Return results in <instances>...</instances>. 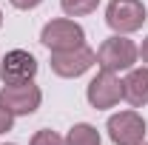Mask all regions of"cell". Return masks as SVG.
I'll return each mask as SVG.
<instances>
[{
    "instance_id": "6da1fadb",
    "label": "cell",
    "mask_w": 148,
    "mask_h": 145,
    "mask_svg": "<svg viewBox=\"0 0 148 145\" xmlns=\"http://www.w3.org/2000/svg\"><path fill=\"white\" fill-rule=\"evenodd\" d=\"M137 57H140V49L134 46V40H128L125 34H114L100 46L97 66L106 68V71L120 74V71H131L134 63H137Z\"/></svg>"
},
{
    "instance_id": "7a4b0ae2",
    "label": "cell",
    "mask_w": 148,
    "mask_h": 145,
    "mask_svg": "<svg viewBox=\"0 0 148 145\" xmlns=\"http://www.w3.org/2000/svg\"><path fill=\"white\" fill-rule=\"evenodd\" d=\"M40 43L49 51H71L77 46H86V31L80 23H74L69 17H57L51 23L43 26L40 31Z\"/></svg>"
},
{
    "instance_id": "3957f363",
    "label": "cell",
    "mask_w": 148,
    "mask_h": 145,
    "mask_svg": "<svg viewBox=\"0 0 148 145\" xmlns=\"http://www.w3.org/2000/svg\"><path fill=\"white\" fill-rule=\"evenodd\" d=\"M148 20V12L143 0H111L106 9V23L114 29V34H131L143 29Z\"/></svg>"
},
{
    "instance_id": "277c9868",
    "label": "cell",
    "mask_w": 148,
    "mask_h": 145,
    "mask_svg": "<svg viewBox=\"0 0 148 145\" xmlns=\"http://www.w3.org/2000/svg\"><path fill=\"white\" fill-rule=\"evenodd\" d=\"M0 103L12 111L14 117H29L40 108L43 103V91L37 88L34 83H3L0 88Z\"/></svg>"
},
{
    "instance_id": "5b68a950",
    "label": "cell",
    "mask_w": 148,
    "mask_h": 145,
    "mask_svg": "<svg viewBox=\"0 0 148 145\" xmlns=\"http://www.w3.org/2000/svg\"><path fill=\"white\" fill-rule=\"evenodd\" d=\"M145 120L143 114L137 111H120V114H111L106 131H108L111 142L114 145H140L145 140Z\"/></svg>"
},
{
    "instance_id": "8992f818",
    "label": "cell",
    "mask_w": 148,
    "mask_h": 145,
    "mask_svg": "<svg viewBox=\"0 0 148 145\" xmlns=\"http://www.w3.org/2000/svg\"><path fill=\"white\" fill-rule=\"evenodd\" d=\"M86 97H88V105H91V108H97V111L114 108V105L123 100V80H120L114 71L100 68V74L88 83Z\"/></svg>"
},
{
    "instance_id": "52a82bcc",
    "label": "cell",
    "mask_w": 148,
    "mask_h": 145,
    "mask_svg": "<svg viewBox=\"0 0 148 145\" xmlns=\"http://www.w3.org/2000/svg\"><path fill=\"white\" fill-rule=\"evenodd\" d=\"M94 63H97V51H91L88 46H77L71 51H51V71L66 80L86 74Z\"/></svg>"
},
{
    "instance_id": "ba28073f",
    "label": "cell",
    "mask_w": 148,
    "mask_h": 145,
    "mask_svg": "<svg viewBox=\"0 0 148 145\" xmlns=\"http://www.w3.org/2000/svg\"><path fill=\"white\" fill-rule=\"evenodd\" d=\"M37 74V60L34 54L23 51V49H14L0 60V80L3 83H29L34 80Z\"/></svg>"
},
{
    "instance_id": "9c48e42d",
    "label": "cell",
    "mask_w": 148,
    "mask_h": 145,
    "mask_svg": "<svg viewBox=\"0 0 148 145\" xmlns=\"http://www.w3.org/2000/svg\"><path fill=\"white\" fill-rule=\"evenodd\" d=\"M123 100H128L134 108L148 105V68H131L123 80Z\"/></svg>"
},
{
    "instance_id": "30bf717a",
    "label": "cell",
    "mask_w": 148,
    "mask_h": 145,
    "mask_svg": "<svg viewBox=\"0 0 148 145\" xmlns=\"http://www.w3.org/2000/svg\"><path fill=\"white\" fill-rule=\"evenodd\" d=\"M100 131L88 122H77V125L69 128V134H66V145H100Z\"/></svg>"
},
{
    "instance_id": "8fae6325",
    "label": "cell",
    "mask_w": 148,
    "mask_h": 145,
    "mask_svg": "<svg viewBox=\"0 0 148 145\" xmlns=\"http://www.w3.org/2000/svg\"><path fill=\"white\" fill-rule=\"evenodd\" d=\"M60 6L69 17H83V14H91L100 6V0H60Z\"/></svg>"
},
{
    "instance_id": "7c38bea8",
    "label": "cell",
    "mask_w": 148,
    "mask_h": 145,
    "mask_svg": "<svg viewBox=\"0 0 148 145\" xmlns=\"http://www.w3.org/2000/svg\"><path fill=\"white\" fill-rule=\"evenodd\" d=\"M32 145H66V140L60 134H54V131L43 128V131H37L34 137H32Z\"/></svg>"
},
{
    "instance_id": "4fadbf2b",
    "label": "cell",
    "mask_w": 148,
    "mask_h": 145,
    "mask_svg": "<svg viewBox=\"0 0 148 145\" xmlns=\"http://www.w3.org/2000/svg\"><path fill=\"white\" fill-rule=\"evenodd\" d=\"M12 125H14V114H12V111H9L3 103H0V134L12 131Z\"/></svg>"
},
{
    "instance_id": "5bb4252c",
    "label": "cell",
    "mask_w": 148,
    "mask_h": 145,
    "mask_svg": "<svg viewBox=\"0 0 148 145\" xmlns=\"http://www.w3.org/2000/svg\"><path fill=\"white\" fill-rule=\"evenodd\" d=\"M14 9H20V12H29V9H37L43 0H9Z\"/></svg>"
},
{
    "instance_id": "9a60e30c",
    "label": "cell",
    "mask_w": 148,
    "mask_h": 145,
    "mask_svg": "<svg viewBox=\"0 0 148 145\" xmlns=\"http://www.w3.org/2000/svg\"><path fill=\"white\" fill-rule=\"evenodd\" d=\"M140 57H143V63H148V37L143 40V46H140Z\"/></svg>"
},
{
    "instance_id": "2e32d148",
    "label": "cell",
    "mask_w": 148,
    "mask_h": 145,
    "mask_svg": "<svg viewBox=\"0 0 148 145\" xmlns=\"http://www.w3.org/2000/svg\"><path fill=\"white\" fill-rule=\"evenodd\" d=\"M0 26H3V12H0Z\"/></svg>"
},
{
    "instance_id": "e0dca14e",
    "label": "cell",
    "mask_w": 148,
    "mask_h": 145,
    "mask_svg": "<svg viewBox=\"0 0 148 145\" xmlns=\"http://www.w3.org/2000/svg\"><path fill=\"white\" fill-rule=\"evenodd\" d=\"M140 145H148V142H145V140H143V142H140Z\"/></svg>"
},
{
    "instance_id": "ac0fdd59",
    "label": "cell",
    "mask_w": 148,
    "mask_h": 145,
    "mask_svg": "<svg viewBox=\"0 0 148 145\" xmlns=\"http://www.w3.org/2000/svg\"><path fill=\"white\" fill-rule=\"evenodd\" d=\"M9 145H12V142H9Z\"/></svg>"
}]
</instances>
